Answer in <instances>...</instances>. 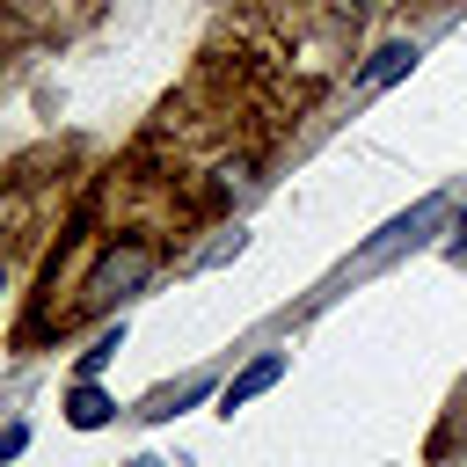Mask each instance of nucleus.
<instances>
[{
    "instance_id": "nucleus-1",
    "label": "nucleus",
    "mask_w": 467,
    "mask_h": 467,
    "mask_svg": "<svg viewBox=\"0 0 467 467\" xmlns=\"http://www.w3.org/2000/svg\"><path fill=\"white\" fill-rule=\"evenodd\" d=\"M146 270H153V248H146V241H131L124 255L109 248V255H102V270L80 285V306H109V299H124V292H131Z\"/></svg>"
},
{
    "instance_id": "nucleus-3",
    "label": "nucleus",
    "mask_w": 467,
    "mask_h": 467,
    "mask_svg": "<svg viewBox=\"0 0 467 467\" xmlns=\"http://www.w3.org/2000/svg\"><path fill=\"white\" fill-rule=\"evenodd\" d=\"M277 372H285V358H255V365H248V372H241V379L219 394V409H226V416H234V409H248L263 387H277Z\"/></svg>"
},
{
    "instance_id": "nucleus-5",
    "label": "nucleus",
    "mask_w": 467,
    "mask_h": 467,
    "mask_svg": "<svg viewBox=\"0 0 467 467\" xmlns=\"http://www.w3.org/2000/svg\"><path fill=\"white\" fill-rule=\"evenodd\" d=\"M343 7H350V15H365V7H379V0H343Z\"/></svg>"
},
{
    "instance_id": "nucleus-6",
    "label": "nucleus",
    "mask_w": 467,
    "mask_h": 467,
    "mask_svg": "<svg viewBox=\"0 0 467 467\" xmlns=\"http://www.w3.org/2000/svg\"><path fill=\"white\" fill-rule=\"evenodd\" d=\"M460 234H467V212H460ZM460 248H467V241H460Z\"/></svg>"
},
{
    "instance_id": "nucleus-4",
    "label": "nucleus",
    "mask_w": 467,
    "mask_h": 467,
    "mask_svg": "<svg viewBox=\"0 0 467 467\" xmlns=\"http://www.w3.org/2000/svg\"><path fill=\"white\" fill-rule=\"evenodd\" d=\"M66 416H73L80 431H95V423L109 416V401H102V387H88V379H80V387H73V401H66Z\"/></svg>"
},
{
    "instance_id": "nucleus-2",
    "label": "nucleus",
    "mask_w": 467,
    "mask_h": 467,
    "mask_svg": "<svg viewBox=\"0 0 467 467\" xmlns=\"http://www.w3.org/2000/svg\"><path fill=\"white\" fill-rule=\"evenodd\" d=\"M409 66H416V44H409V36H394V44H379V51L365 58L358 88H387V80H394V73H409Z\"/></svg>"
}]
</instances>
